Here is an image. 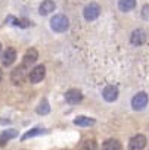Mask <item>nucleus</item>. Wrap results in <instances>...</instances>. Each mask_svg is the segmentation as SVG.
<instances>
[{"label":"nucleus","instance_id":"obj_14","mask_svg":"<svg viewBox=\"0 0 149 150\" xmlns=\"http://www.w3.org/2000/svg\"><path fill=\"white\" fill-rule=\"evenodd\" d=\"M121 143L115 138H109L102 144V150H121Z\"/></svg>","mask_w":149,"mask_h":150},{"label":"nucleus","instance_id":"obj_19","mask_svg":"<svg viewBox=\"0 0 149 150\" xmlns=\"http://www.w3.org/2000/svg\"><path fill=\"white\" fill-rule=\"evenodd\" d=\"M142 18H143L145 21H149V3L142 8Z\"/></svg>","mask_w":149,"mask_h":150},{"label":"nucleus","instance_id":"obj_5","mask_svg":"<svg viewBox=\"0 0 149 150\" xmlns=\"http://www.w3.org/2000/svg\"><path fill=\"white\" fill-rule=\"evenodd\" d=\"M148 106V94L140 91L131 99V108L134 110H143Z\"/></svg>","mask_w":149,"mask_h":150},{"label":"nucleus","instance_id":"obj_9","mask_svg":"<svg viewBox=\"0 0 149 150\" xmlns=\"http://www.w3.org/2000/svg\"><path fill=\"white\" fill-rule=\"evenodd\" d=\"M130 41H131V44H134V46H140V44H143L145 41H146V33L143 31V30H134L133 33H131V35H130Z\"/></svg>","mask_w":149,"mask_h":150},{"label":"nucleus","instance_id":"obj_4","mask_svg":"<svg viewBox=\"0 0 149 150\" xmlns=\"http://www.w3.org/2000/svg\"><path fill=\"white\" fill-rule=\"evenodd\" d=\"M83 15H84V19L86 21H95L101 15V6L98 3H90V5H87L84 8Z\"/></svg>","mask_w":149,"mask_h":150},{"label":"nucleus","instance_id":"obj_1","mask_svg":"<svg viewBox=\"0 0 149 150\" xmlns=\"http://www.w3.org/2000/svg\"><path fill=\"white\" fill-rule=\"evenodd\" d=\"M69 27V21L65 15L59 13V15H55L52 16L50 19V28L55 31V33H65Z\"/></svg>","mask_w":149,"mask_h":150},{"label":"nucleus","instance_id":"obj_15","mask_svg":"<svg viewBox=\"0 0 149 150\" xmlns=\"http://www.w3.org/2000/svg\"><path fill=\"white\" fill-rule=\"evenodd\" d=\"M95 119L93 118H89V116H77L74 119V124L78 125V127H92L95 125Z\"/></svg>","mask_w":149,"mask_h":150},{"label":"nucleus","instance_id":"obj_17","mask_svg":"<svg viewBox=\"0 0 149 150\" xmlns=\"http://www.w3.org/2000/svg\"><path fill=\"white\" fill-rule=\"evenodd\" d=\"M49 112H50V105H49V102L46 99H43L40 102V105L37 106V113L38 115H47Z\"/></svg>","mask_w":149,"mask_h":150},{"label":"nucleus","instance_id":"obj_16","mask_svg":"<svg viewBox=\"0 0 149 150\" xmlns=\"http://www.w3.org/2000/svg\"><path fill=\"white\" fill-rule=\"evenodd\" d=\"M16 134H18L16 129H6V131H3L2 134H0V144H2V146L6 144L11 138H15Z\"/></svg>","mask_w":149,"mask_h":150},{"label":"nucleus","instance_id":"obj_6","mask_svg":"<svg viewBox=\"0 0 149 150\" xmlns=\"http://www.w3.org/2000/svg\"><path fill=\"white\" fill-rule=\"evenodd\" d=\"M65 100L69 103V105H77L83 100V93L77 88H71L65 93Z\"/></svg>","mask_w":149,"mask_h":150},{"label":"nucleus","instance_id":"obj_21","mask_svg":"<svg viewBox=\"0 0 149 150\" xmlns=\"http://www.w3.org/2000/svg\"><path fill=\"white\" fill-rule=\"evenodd\" d=\"M0 54H2V44H0Z\"/></svg>","mask_w":149,"mask_h":150},{"label":"nucleus","instance_id":"obj_13","mask_svg":"<svg viewBox=\"0 0 149 150\" xmlns=\"http://www.w3.org/2000/svg\"><path fill=\"white\" fill-rule=\"evenodd\" d=\"M136 8V0H118V9L121 12H130Z\"/></svg>","mask_w":149,"mask_h":150},{"label":"nucleus","instance_id":"obj_8","mask_svg":"<svg viewBox=\"0 0 149 150\" xmlns=\"http://www.w3.org/2000/svg\"><path fill=\"white\" fill-rule=\"evenodd\" d=\"M15 60H16V50L14 47H8L2 53V62H3V65L5 66H11Z\"/></svg>","mask_w":149,"mask_h":150},{"label":"nucleus","instance_id":"obj_11","mask_svg":"<svg viewBox=\"0 0 149 150\" xmlns=\"http://www.w3.org/2000/svg\"><path fill=\"white\" fill-rule=\"evenodd\" d=\"M55 8H56V5L53 0H44L38 8V12H40V15H49L55 11Z\"/></svg>","mask_w":149,"mask_h":150},{"label":"nucleus","instance_id":"obj_2","mask_svg":"<svg viewBox=\"0 0 149 150\" xmlns=\"http://www.w3.org/2000/svg\"><path fill=\"white\" fill-rule=\"evenodd\" d=\"M25 68H27L25 65H19V66H16V68L12 71V74H11V81H12L15 86L24 84L25 77H27V69H25Z\"/></svg>","mask_w":149,"mask_h":150},{"label":"nucleus","instance_id":"obj_10","mask_svg":"<svg viewBox=\"0 0 149 150\" xmlns=\"http://www.w3.org/2000/svg\"><path fill=\"white\" fill-rule=\"evenodd\" d=\"M102 97H103L106 102H114V100H117V97H118V88H117L115 86H108V87H105L103 91H102Z\"/></svg>","mask_w":149,"mask_h":150},{"label":"nucleus","instance_id":"obj_18","mask_svg":"<svg viewBox=\"0 0 149 150\" xmlns=\"http://www.w3.org/2000/svg\"><path fill=\"white\" fill-rule=\"evenodd\" d=\"M44 132H46V129H43V128H34V129H30L28 132H25V134L22 135V140H27V138H31V137L44 134Z\"/></svg>","mask_w":149,"mask_h":150},{"label":"nucleus","instance_id":"obj_20","mask_svg":"<svg viewBox=\"0 0 149 150\" xmlns=\"http://www.w3.org/2000/svg\"><path fill=\"white\" fill-rule=\"evenodd\" d=\"M2 78H3V72H2V69H0V81H2Z\"/></svg>","mask_w":149,"mask_h":150},{"label":"nucleus","instance_id":"obj_3","mask_svg":"<svg viewBox=\"0 0 149 150\" xmlns=\"http://www.w3.org/2000/svg\"><path fill=\"white\" fill-rule=\"evenodd\" d=\"M44 75H46V68H44V65H37V66H34V68L31 69V72L28 74V78H30V81H31L33 84H37V83L43 81Z\"/></svg>","mask_w":149,"mask_h":150},{"label":"nucleus","instance_id":"obj_12","mask_svg":"<svg viewBox=\"0 0 149 150\" xmlns=\"http://www.w3.org/2000/svg\"><path fill=\"white\" fill-rule=\"evenodd\" d=\"M37 59H38V52H37L36 49H28L27 53L24 54V65H25V66H30V65H33Z\"/></svg>","mask_w":149,"mask_h":150},{"label":"nucleus","instance_id":"obj_7","mask_svg":"<svg viewBox=\"0 0 149 150\" xmlns=\"http://www.w3.org/2000/svg\"><path fill=\"white\" fill-rule=\"evenodd\" d=\"M146 146V138L142 134H137L134 137H131L130 143H128V149L130 150H142Z\"/></svg>","mask_w":149,"mask_h":150}]
</instances>
